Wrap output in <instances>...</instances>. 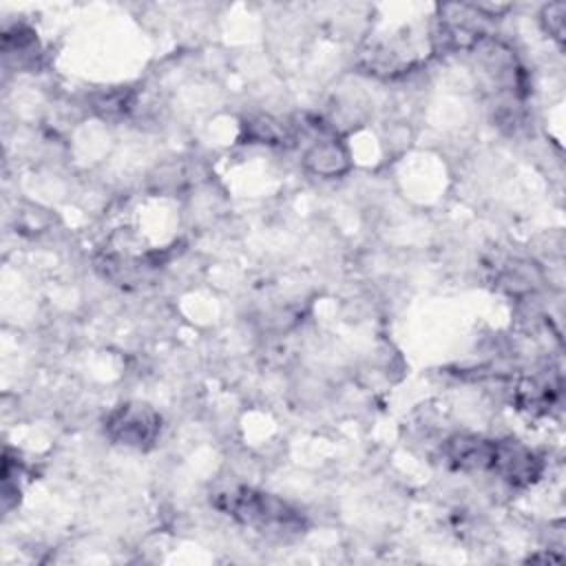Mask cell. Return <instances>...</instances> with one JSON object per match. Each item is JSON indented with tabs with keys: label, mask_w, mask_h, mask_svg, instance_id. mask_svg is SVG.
I'll return each mask as SVG.
<instances>
[{
	"label": "cell",
	"mask_w": 566,
	"mask_h": 566,
	"mask_svg": "<svg viewBox=\"0 0 566 566\" xmlns=\"http://www.w3.org/2000/svg\"><path fill=\"white\" fill-rule=\"evenodd\" d=\"M214 504L230 513L234 520L256 528H285L294 531L301 526V513L279 495L239 486L217 495Z\"/></svg>",
	"instance_id": "1"
},
{
	"label": "cell",
	"mask_w": 566,
	"mask_h": 566,
	"mask_svg": "<svg viewBox=\"0 0 566 566\" xmlns=\"http://www.w3.org/2000/svg\"><path fill=\"white\" fill-rule=\"evenodd\" d=\"M159 427L161 420L157 411L142 402H124L115 407L104 420L106 436L113 442L133 449L150 447L159 436Z\"/></svg>",
	"instance_id": "2"
},
{
	"label": "cell",
	"mask_w": 566,
	"mask_h": 566,
	"mask_svg": "<svg viewBox=\"0 0 566 566\" xmlns=\"http://www.w3.org/2000/svg\"><path fill=\"white\" fill-rule=\"evenodd\" d=\"M491 471L511 486H528L542 475L544 462L517 440H495Z\"/></svg>",
	"instance_id": "3"
},
{
	"label": "cell",
	"mask_w": 566,
	"mask_h": 566,
	"mask_svg": "<svg viewBox=\"0 0 566 566\" xmlns=\"http://www.w3.org/2000/svg\"><path fill=\"white\" fill-rule=\"evenodd\" d=\"M493 451L495 440L473 433H455L442 444L444 458L460 471H491Z\"/></svg>",
	"instance_id": "4"
},
{
	"label": "cell",
	"mask_w": 566,
	"mask_h": 566,
	"mask_svg": "<svg viewBox=\"0 0 566 566\" xmlns=\"http://www.w3.org/2000/svg\"><path fill=\"white\" fill-rule=\"evenodd\" d=\"M303 166L316 177L332 179L349 170L352 157L347 146L336 135H321L303 153Z\"/></svg>",
	"instance_id": "5"
},
{
	"label": "cell",
	"mask_w": 566,
	"mask_h": 566,
	"mask_svg": "<svg viewBox=\"0 0 566 566\" xmlns=\"http://www.w3.org/2000/svg\"><path fill=\"white\" fill-rule=\"evenodd\" d=\"M243 133L248 142H256V144H281L290 137L285 124H281L270 115H256L248 119L243 126Z\"/></svg>",
	"instance_id": "6"
},
{
	"label": "cell",
	"mask_w": 566,
	"mask_h": 566,
	"mask_svg": "<svg viewBox=\"0 0 566 566\" xmlns=\"http://www.w3.org/2000/svg\"><path fill=\"white\" fill-rule=\"evenodd\" d=\"M133 106V95L130 93H122V91H113V93H106L102 95L97 102H95V108L99 111L102 117H119V115H126Z\"/></svg>",
	"instance_id": "7"
},
{
	"label": "cell",
	"mask_w": 566,
	"mask_h": 566,
	"mask_svg": "<svg viewBox=\"0 0 566 566\" xmlns=\"http://www.w3.org/2000/svg\"><path fill=\"white\" fill-rule=\"evenodd\" d=\"M564 18H566V4L564 2H551L539 13L544 31L551 38H555L557 42L564 40Z\"/></svg>",
	"instance_id": "8"
}]
</instances>
